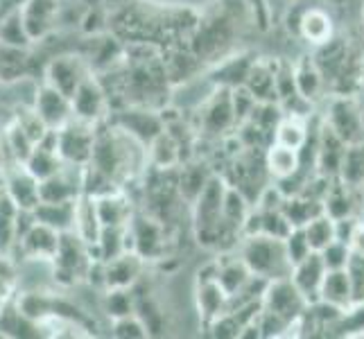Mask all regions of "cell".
<instances>
[{
    "label": "cell",
    "mask_w": 364,
    "mask_h": 339,
    "mask_svg": "<svg viewBox=\"0 0 364 339\" xmlns=\"http://www.w3.org/2000/svg\"><path fill=\"white\" fill-rule=\"evenodd\" d=\"M93 260H95L93 247L89 242H84L75 231H66L61 233L59 251L50 265H53L55 281L64 287H70L86 279Z\"/></svg>",
    "instance_id": "cell-7"
},
{
    "label": "cell",
    "mask_w": 364,
    "mask_h": 339,
    "mask_svg": "<svg viewBox=\"0 0 364 339\" xmlns=\"http://www.w3.org/2000/svg\"><path fill=\"white\" fill-rule=\"evenodd\" d=\"M213 174L215 172H213L208 166H204V163H188L186 161V166H181V170L177 172V188L188 206H193L197 202V197L204 193V188L208 185Z\"/></svg>",
    "instance_id": "cell-31"
},
{
    "label": "cell",
    "mask_w": 364,
    "mask_h": 339,
    "mask_svg": "<svg viewBox=\"0 0 364 339\" xmlns=\"http://www.w3.org/2000/svg\"><path fill=\"white\" fill-rule=\"evenodd\" d=\"M34 109L36 113L43 118V122L50 129H59L73 118V102L70 97L64 95L61 91H57L55 86H50L48 82H43L39 86L34 97Z\"/></svg>",
    "instance_id": "cell-20"
},
{
    "label": "cell",
    "mask_w": 364,
    "mask_h": 339,
    "mask_svg": "<svg viewBox=\"0 0 364 339\" xmlns=\"http://www.w3.org/2000/svg\"><path fill=\"white\" fill-rule=\"evenodd\" d=\"M143 267H145V260L138 254H132V251L105 262V290L134 287L143 279Z\"/></svg>",
    "instance_id": "cell-26"
},
{
    "label": "cell",
    "mask_w": 364,
    "mask_h": 339,
    "mask_svg": "<svg viewBox=\"0 0 364 339\" xmlns=\"http://www.w3.org/2000/svg\"><path fill=\"white\" fill-rule=\"evenodd\" d=\"M70 102H73V116L84 122L100 124V122H105L111 113L109 95L95 72H91L89 77L80 84V89L75 91Z\"/></svg>",
    "instance_id": "cell-13"
},
{
    "label": "cell",
    "mask_w": 364,
    "mask_h": 339,
    "mask_svg": "<svg viewBox=\"0 0 364 339\" xmlns=\"http://www.w3.org/2000/svg\"><path fill=\"white\" fill-rule=\"evenodd\" d=\"M346 274L350 281V290H353V303H362L364 301V256L350 254Z\"/></svg>",
    "instance_id": "cell-55"
},
{
    "label": "cell",
    "mask_w": 364,
    "mask_h": 339,
    "mask_svg": "<svg viewBox=\"0 0 364 339\" xmlns=\"http://www.w3.org/2000/svg\"><path fill=\"white\" fill-rule=\"evenodd\" d=\"M348 247H350V251H353V254H358V256H364V222H362V220L358 222V226H355L353 235H350V242H348Z\"/></svg>",
    "instance_id": "cell-56"
},
{
    "label": "cell",
    "mask_w": 364,
    "mask_h": 339,
    "mask_svg": "<svg viewBox=\"0 0 364 339\" xmlns=\"http://www.w3.org/2000/svg\"><path fill=\"white\" fill-rule=\"evenodd\" d=\"M93 72L89 59L82 55H59L48 61L46 66V82L55 86L57 91L73 97L80 84Z\"/></svg>",
    "instance_id": "cell-14"
},
{
    "label": "cell",
    "mask_w": 364,
    "mask_h": 339,
    "mask_svg": "<svg viewBox=\"0 0 364 339\" xmlns=\"http://www.w3.org/2000/svg\"><path fill=\"white\" fill-rule=\"evenodd\" d=\"M109 30L122 36L124 43H152L168 48L191 39L199 14L188 7H172L147 3V0H127L111 3L107 0Z\"/></svg>",
    "instance_id": "cell-1"
},
{
    "label": "cell",
    "mask_w": 364,
    "mask_h": 339,
    "mask_svg": "<svg viewBox=\"0 0 364 339\" xmlns=\"http://www.w3.org/2000/svg\"><path fill=\"white\" fill-rule=\"evenodd\" d=\"M308 118H294V116H285L279 127L274 131V143L292 147V149H301L308 141V131L310 127L306 124Z\"/></svg>",
    "instance_id": "cell-42"
},
{
    "label": "cell",
    "mask_w": 364,
    "mask_h": 339,
    "mask_svg": "<svg viewBox=\"0 0 364 339\" xmlns=\"http://www.w3.org/2000/svg\"><path fill=\"white\" fill-rule=\"evenodd\" d=\"M3 181H5V195L14 202L18 208L34 210L41 202L39 195V179L28 170L25 163L7 161L3 168Z\"/></svg>",
    "instance_id": "cell-15"
},
{
    "label": "cell",
    "mask_w": 364,
    "mask_h": 339,
    "mask_svg": "<svg viewBox=\"0 0 364 339\" xmlns=\"http://www.w3.org/2000/svg\"><path fill=\"white\" fill-rule=\"evenodd\" d=\"M97 124L70 118L64 127L57 129V152L70 166H89L93 156Z\"/></svg>",
    "instance_id": "cell-10"
},
{
    "label": "cell",
    "mask_w": 364,
    "mask_h": 339,
    "mask_svg": "<svg viewBox=\"0 0 364 339\" xmlns=\"http://www.w3.org/2000/svg\"><path fill=\"white\" fill-rule=\"evenodd\" d=\"M294 34H299L301 39H306L312 48H317L321 43H326L328 39L335 36V25H333V16L321 7H306L301 11V16L294 23Z\"/></svg>",
    "instance_id": "cell-22"
},
{
    "label": "cell",
    "mask_w": 364,
    "mask_h": 339,
    "mask_svg": "<svg viewBox=\"0 0 364 339\" xmlns=\"http://www.w3.org/2000/svg\"><path fill=\"white\" fill-rule=\"evenodd\" d=\"M5 306H7V296H3V294H0V312L5 310Z\"/></svg>",
    "instance_id": "cell-59"
},
{
    "label": "cell",
    "mask_w": 364,
    "mask_h": 339,
    "mask_svg": "<svg viewBox=\"0 0 364 339\" xmlns=\"http://www.w3.org/2000/svg\"><path fill=\"white\" fill-rule=\"evenodd\" d=\"M362 202V190L348 188L340 179H333L328 190L323 195V212L333 220H344V217H358Z\"/></svg>",
    "instance_id": "cell-23"
},
{
    "label": "cell",
    "mask_w": 364,
    "mask_h": 339,
    "mask_svg": "<svg viewBox=\"0 0 364 339\" xmlns=\"http://www.w3.org/2000/svg\"><path fill=\"white\" fill-rule=\"evenodd\" d=\"M326 262L321 258L319 251H312L310 256H306L301 262L292 267V283L299 287V292L306 296L308 303L312 301H319V290H321V283L326 279Z\"/></svg>",
    "instance_id": "cell-21"
},
{
    "label": "cell",
    "mask_w": 364,
    "mask_h": 339,
    "mask_svg": "<svg viewBox=\"0 0 364 339\" xmlns=\"http://www.w3.org/2000/svg\"><path fill=\"white\" fill-rule=\"evenodd\" d=\"M265 163H267V170L272 174V179L281 181V179L292 177V174L299 170L301 156H299V149L285 147V145H279V143H272L265 149Z\"/></svg>",
    "instance_id": "cell-36"
},
{
    "label": "cell",
    "mask_w": 364,
    "mask_h": 339,
    "mask_svg": "<svg viewBox=\"0 0 364 339\" xmlns=\"http://www.w3.org/2000/svg\"><path fill=\"white\" fill-rule=\"evenodd\" d=\"M14 122L21 124V129L28 134L34 143H41L46 138V134L50 131V127L43 122V118L39 116V113H36L34 107L32 109H18V113L14 116Z\"/></svg>",
    "instance_id": "cell-50"
},
{
    "label": "cell",
    "mask_w": 364,
    "mask_h": 339,
    "mask_svg": "<svg viewBox=\"0 0 364 339\" xmlns=\"http://www.w3.org/2000/svg\"><path fill=\"white\" fill-rule=\"evenodd\" d=\"M285 251H287V258H290L292 265H296V262H301L306 256L312 254L304 226H294V229L287 233V237H285Z\"/></svg>",
    "instance_id": "cell-52"
},
{
    "label": "cell",
    "mask_w": 364,
    "mask_h": 339,
    "mask_svg": "<svg viewBox=\"0 0 364 339\" xmlns=\"http://www.w3.org/2000/svg\"><path fill=\"white\" fill-rule=\"evenodd\" d=\"M77 199H73V202H39V206L34 208L36 222H43V224L53 226V229H57L61 233L73 231L75 229Z\"/></svg>",
    "instance_id": "cell-33"
},
{
    "label": "cell",
    "mask_w": 364,
    "mask_h": 339,
    "mask_svg": "<svg viewBox=\"0 0 364 339\" xmlns=\"http://www.w3.org/2000/svg\"><path fill=\"white\" fill-rule=\"evenodd\" d=\"M161 57H163V68H166V75L172 86H179L188 80L197 77V75L206 68L204 61L191 50L188 41L163 48Z\"/></svg>",
    "instance_id": "cell-19"
},
{
    "label": "cell",
    "mask_w": 364,
    "mask_h": 339,
    "mask_svg": "<svg viewBox=\"0 0 364 339\" xmlns=\"http://www.w3.org/2000/svg\"><path fill=\"white\" fill-rule=\"evenodd\" d=\"M136 292V290H134ZM136 315L141 317L147 325L149 330V337L152 335H161L163 330L168 328L166 323V312L161 310V306L156 303V301L152 296H143V294H136Z\"/></svg>",
    "instance_id": "cell-46"
},
{
    "label": "cell",
    "mask_w": 364,
    "mask_h": 339,
    "mask_svg": "<svg viewBox=\"0 0 364 339\" xmlns=\"http://www.w3.org/2000/svg\"><path fill=\"white\" fill-rule=\"evenodd\" d=\"M362 202H364V185H362Z\"/></svg>",
    "instance_id": "cell-61"
},
{
    "label": "cell",
    "mask_w": 364,
    "mask_h": 339,
    "mask_svg": "<svg viewBox=\"0 0 364 339\" xmlns=\"http://www.w3.org/2000/svg\"><path fill=\"white\" fill-rule=\"evenodd\" d=\"M323 262H326V269H346L348 260H350V247L342 240H333L326 249L319 251Z\"/></svg>",
    "instance_id": "cell-54"
},
{
    "label": "cell",
    "mask_w": 364,
    "mask_h": 339,
    "mask_svg": "<svg viewBox=\"0 0 364 339\" xmlns=\"http://www.w3.org/2000/svg\"><path fill=\"white\" fill-rule=\"evenodd\" d=\"M337 179H340L342 183H346L348 188L362 190V185H364V143L346 147V154H344Z\"/></svg>",
    "instance_id": "cell-41"
},
{
    "label": "cell",
    "mask_w": 364,
    "mask_h": 339,
    "mask_svg": "<svg viewBox=\"0 0 364 339\" xmlns=\"http://www.w3.org/2000/svg\"><path fill=\"white\" fill-rule=\"evenodd\" d=\"M245 86L256 95L258 102H276V59H256Z\"/></svg>",
    "instance_id": "cell-30"
},
{
    "label": "cell",
    "mask_w": 364,
    "mask_h": 339,
    "mask_svg": "<svg viewBox=\"0 0 364 339\" xmlns=\"http://www.w3.org/2000/svg\"><path fill=\"white\" fill-rule=\"evenodd\" d=\"M18 210L21 208L11 202L7 195L0 197V256H5V258H11V251L18 244V237H16Z\"/></svg>",
    "instance_id": "cell-40"
},
{
    "label": "cell",
    "mask_w": 364,
    "mask_h": 339,
    "mask_svg": "<svg viewBox=\"0 0 364 339\" xmlns=\"http://www.w3.org/2000/svg\"><path fill=\"white\" fill-rule=\"evenodd\" d=\"M331 95H358L364 89V36L360 41L335 34L312 50Z\"/></svg>",
    "instance_id": "cell-3"
},
{
    "label": "cell",
    "mask_w": 364,
    "mask_h": 339,
    "mask_svg": "<svg viewBox=\"0 0 364 339\" xmlns=\"http://www.w3.org/2000/svg\"><path fill=\"white\" fill-rule=\"evenodd\" d=\"M61 244V231L53 229L43 222H36L32 229L21 237L18 251L23 258L36 262H53Z\"/></svg>",
    "instance_id": "cell-17"
},
{
    "label": "cell",
    "mask_w": 364,
    "mask_h": 339,
    "mask_svg": "<svg viewBox=\"0 0 364 339\" xmlns=\"http://www.w3.org/2000/svg\"><path fill=\"white\" fill-rule=\"evenodd\" d=\"M319 301L328 306H335L340 310H346L353 306V290L346 269H328L319 290Z\"/></svg>",
    "instance_id": "cell-32"
},
{
    "label": "cell",
    "mask_w": 364,
    "mask_h": 339,
    "mask_svg": "<svg viewBox=\"0 0 364 339\" xmlns=\"http://www.w3.org/2000/svg\"><path fill=\"white\" fill-rule=\"evenodd\" d=\"M262 308H267L276 312L279 317H283L285 321L294 323L308 308V301L299 292V287L292 283V279H279V281H269L265 294H262Z\"/></svg>",
    "instance_id": "cell-16"
},
{
    "label": "cell",
    "mask_w": 364,
    "mask_h": 339,
    "mask_svg": "<svg viewBox=\"0 0 364 339\" xmlns=\"http://www.w3.org/2000/svg\"><path fill=\"white\" fill-rule=\"evenodd\" d=\"M358 102H360V109H362V118H364V89L358 93Z\"/></svg>",
    "instance_id": "cell-58"
},
{
    "label": "cell",
    "mask_w": 364,
    "mask_h": 339,
    "mask_svg": "<svg viewBox=\"0 0 364 339\" xmlns=\"http://www.w3.org/2000/svg\"><path fill=\"white\" fill-rule=\"evenodd\" d=\"M34 43L25 28V21L21 14V7H14L5 11L0 16V45H9V48H28Z\"/></svg>",
    "instance_id": "cell-39"
},
{
    "label": "cell",
    "mask_w": 364,
    "mask_h": 339,
    "mask_svg": "<svg viewBox=\"0 0 364 339\" xmlns=\"http://www.w3.org/2000/svg\"><path fill=\"white\" fill-rule=\"evenodd\" d=\"M237 127L231 89L227 86H213V93L202 102L199 109V131L206 138H220Z\"/></svg>",
    "instance_id": "cell-11"
},
{
    "label": "cell",
    "mask_w": 364,
    "mask_h": 339,
    "mask_svg": "<svg viewBox=\"0 0 364 339\" xmlns=\"http://www.w3.org/2000/svg\"><path fill=\"white\" fill-rule=\"evenodd\" d=\"M127 251L145 262L163 258L168 251V226L149 212H134L127 224Z\"/></svg>",
    "instance_id": "cell-8"
},
{
    "label": "cell",
    "mask_w": 364,
    "mask_h": 339,
    "mask_svg": "<svg viewBox=\"0 0 364 339\" xmlns=\"http://www.w3.org/2000/svg\"><path fill=\"white\" fill-rule=\"evenodd\" d=\"M224 195H227V181L222 174H213L204 193L197 197L193 208V231L197 242L206 249L229 251L237 247V237L227 222H224Z\"/></svg>",
    "instance_id": "cell-4"
},
{
    "label": "cell",
    "mask_w": 364,
    "mask_h": 339,
    "mask_svg": "<svg viewBox=\"0 0 364 339\" xmlns=\"http://www.w3.org/2000/svg\"><path fill=\"white\" fill-rule=\"evenodd\" d=\"M25 70H28V55H25V48L0 45V80L3 82L18 80Z\"/></svg>",
    "instance_id": "cell-47"
},
{
    "label": "cell",
    "mask_w": 364,
    "mask_h": 339,
    "mask_svg": "<svg viewBox=\"0 0 364 339\" xmlns=\"http://www.w3.org/2000/svg\"><path fill=\"white\" fill-rule=\"evenodd\" d=\"M254 323L258 325L260 337H283V335H287V330H292L290 321H285L283 317H279L276 312H272L267 308H260Z\"/></svg>",
    "instance_id": "cell-49"
},
{
    "label": "cell",
    "mask_w": 364,
    "mask_h": 339,
    "mask_svg": "<svg viewBox=\"0 0 364 339\" xmlns=\"http://www.w3.org/2000/svg\"><path fill=\"white\" fill-rule=\"evenodd\" d=\"M97 260H114L127 254V226H102L97 242L91 244Z\"/></svg>",
    "instance_id": "cell-38"
},
{
    "label": "cell",
    "mask_w": 364,
    "mask_h": 339,
    "mask_svg": "<svg viewBox=\"0 0 364 339\" xmlns=\"http://www.w3.org/2000/svg\"><path fill=\"white\" fill-rule=\"evenodd\" d=\"M231 97H233V111H235V120L237 124H242L251 118V113L256 111L258 99L251 93L247 86H237V89H231Z\"/></svg>",
    "instance_id": "cell-53"
},
{
    "label": "cell",
    "mask_w": 364,
    "mask_h": 339,
    "mask_svg": "<svg viewBox=\"0 0 364 339\" xmlns=\"http://www.w3.org/2000/svg\"><path fill=\"white\" fill-rule=\"evenodd\" d=\"M237 254L247 262L251 274L262 276L267 281L290 279L292 262L287 258L285 240L274 235H242L237 242Z\"/></svg>",
    "instance_id": "cell-5"
},
{
    "label": "cell",
    "mask_w": 364,
    "mask_h": 339,
    "mask_svg": "<svg viewBox=\"0 0 364 339\" xmlns=\"http://www.w3.org/2000/svg\"><path fill=\"white\" fill-rule=\"evenodd\" d=\"M304 231H306V237H308L312 251H321V249L328 247L333 240H337L335 220L326 215V212H321V215H317L315 220H310L304 226Z\"/></svg>",
    "instance_id": "cell-45"
},
{
    "label": "cell",
    "mask_w": 364,
    "mask_h": 339,
    "mask_svg": "<svg viewBox=\"0 0 364 339\" xmlns=\"http://www.w3.org/2000/svg\"><path fill=\"white\" fill-rule=\"evenodd\" d=\"M5 163H7V158H5V145H3V141H0V170L5 168Z\"/></svg>",
    "instance_id": "cell-57"
},
{
    "label": "cell",
    "mask_w": 364,
    "mask_h": 339,
    "mask_svg": "<svg viewBox=\"0 0 364 339\" xmlns=\"http://www.w3.org/2000/svg\"><path fill=\"white\" fill-rule=\"evenodd\" d=\"M364 335V301L353 303L342 312V317L333 325L331 337H362Z\"/></svg>",
    "instance_id": "cell-48"
},
{
    "label": "cell",
    "mask_w": 364,
    "mask_h": 339,
    "mask_svg": "<svg viewBox=\"0 0 364 339\" xmlns=\"http://www.w3.org/2000/svg\"><path fill=\"white\" fill-rule=\"evenodd\" d=\"M294 80H296V89L310 102H317L319 97L328 93L323 82V75L319 72L315 59L312 55H304L294 61Z\"/></svg>",
    "instance_id": "cell-29"
},
{
    "label": "cell",
    "mask_w": 364,
    "mask_h": 339,
    "mask_svg": "<svg viewBox=\"0 0 364 339\" xmlns=\"http://www.w3.org/2000/svg\"><path fill=\"white\" fill-rule=\"evenodd\" d=\"M283 212L287 222L294 226H306L310 220H315L317 215L323 212V202L317 197L310 195H294V197H285L283 199Z\"/></svg>",
    "instance_id": "cell-37"
},
{
    "label": "cell",
    "mask_w": 364,
    "mask_h": 339,
    "mask_svg": "<svg viewBox=\"0 0 364 339\" xmlns=\"http://www.w3.org/2000/svg\"><path fill=\"white\" fill-rule=\"evenodd\" d=\"M21 14L32 41H41L57 28L61 0H23Z\"/></svg>",
    "instance_id": "cell-18"
},
{
    "label": "cell",
    "mask_w": 364,
    "mask_h": 339,
    "mask_svg": "<svg viewBox=\"0 0 364 339\" xmlns=\"http://www.w3.org/2000/svg\"><path fill=\"white\" fill-rule=\"evenodd\" d=\"M215 279L222 285V290L229 296H233L235 292H240L245 283L251 279V269L240 258V254H222L215 260Z\"/></svg>",
    "instance_id": "cell-28"
},
{
    "label": "cell",
    "mask_w": 364,
    "mask_h": 339,
    "mask_svg": "<svg viewBox=\"0 0 364 339\" xmlns=\"http://www.w3.org/2000/svg\"><path fill=\"white\" fill-rule=\"evenodd\" d=\"M258 57L251 53H233L227 59L218 61L215 66L210 68L208 80L213 86H227V89H237V86H245L247 75L254 66V61Z\"/></svg>",
    "instance_id": "cell-24"
},
{
    "label": "cell",
    "mask_w": 364,
    "mask_h": 339,
    "mask_svg": "<svg viewBox=\"0 0 364 339\" xmlns=\"http://www.w3.org/2000/svg\"><path fill=\"white\" fill-rule=\"evenodd\" d=\"M3 145H5V152L9 154V161H18V163L28 161L30 154L34 152V147H36V143L21 129V124L14 120H11V124L3 134Z\"/></svg>",
    "instance_id": "cell-43"
},
{
    "label": "cell",
    "mask_w": 364,
    "mask_h": 339,
    "mask_svg": "<svg viewBox=\"0 0 364 339\" xmlns=\"http://www.w3.org/2000/svg\"><path fill=\"white\" fill-rule=\"evenodd\" d=\"M262 0H218V5L199 14V21L188 39L193 53L204 61V66H215L218 61L235 53L237 39H242L249 25L265 28V18L258 16Z\"/></svg>",
    "instance_id": "cell-2"
},
{
    "label": "cell",
    "mask_w": 364,
    "mask_h": 339,
    "mask_svg": "<svg viewBox=\"0 0 364 339\" xmlns=\"http://www.w3.org/2000/svg\"><path fill=\"white\" fill-rule=\"evenodd\" d=\"M111 335L118 337V339H143V337H149V330H147L145 321L134 312V315L114 319V325H111Z\"/></svg>",
    "instance_id": "cell-51"
},
{
    "label": "cell",
    "mask_w": 364,
    "mask_h": 339,
    "mask_svg": "<svg viewBox=\"0 0 364 339\" xmlns=\"http://www.w3.org/2000/svg\"><path fill=\"white\" fill-rule=\"evenodd\" d=\"M75 233H77L84 242L95 244L100 231H102V222L97 215V204L95 197L91 195H80L77 199V210H75Z\"/></svg>",
    "instance_id": "cell-35"
},
{
    "label": "cell",
    "mask_w": 364,
    "mask_h": 339,
    "mask_svg": "<svg viewBox=\"0 0 364 339\" xmlns=\"http://www.w3.org/2000/svg\"><path fill=\"white\" fill-rule=\"evenodd\" d=\"M97 204V215L102 226H127L134 217V204L127 197V193L122 190H114L107 193L102 197H95Z\"/></svg>",
    "instance_id": "cell-27"
},
{
    "label": "cell",
    "mask_w": 364,
    "mask_h": 339,
    "mask_svg": "<svg viewBox=\"0 0 364 339\" xmlns=\"http://www.w3.org/2000/svg\"><path fill=\"white\" fill-rule=\"evenodd\" d=\"M111 124H116L122 131H127L129 136H134L136 141H141L145 147H149V143L154 138L166 131V116L156 109H145V107H124L120 111H116L114 118H107Z\"/></svg>",
    "instance_id": "cell-12"
},
{
    "label": "cell",
    "mask_w": 364,
    "mask_h": 339,
    "mask_svg": "<svg viewBox=\"0 0 364 339\" xmlns=\"http://www.w3.org/2000/svg\"><path fill=\"white\" fill-rule=\"evenodd\" d=\"M222 177L229 185L237 188L251 204H256L269 188V181H274L265 163V149L260 147H242V152L231 161L229 170L222 172Z\"/></svg>",
    "instance_id": "cell-6"
},
{
    "label": "cell",
    "mask_w": 364,
    "mask_h": 339,
    "mask_svg": "<svg viewBox=\"0 0 364 339\" xmlns=\"http://www.w3.org/2000/svg\"><path fill=\"white\" fill-rule=\"evenodd\" d=\"M362 36H364V9H362Z\"/></svg>",
    "instance_id": "cell-60"
},
{
    "label": "cell",
    "mask_w": 364,
    "mask_h": 339,
    "mask_svg": "<svg viewBox=\"0 0 364 339\" xmlns=\"http://www.w3.org/2000/svg\"><path fill=\"white\" fill-rule=\"evenodd\" d=\"M105 312L111 319H120L136 312V292L134 287H114V290H105L102 298Z\"/></svg>",
    "instance_id": "cell-44"
},
{
    "label": "cell",
    "mask_w": 364,
    "mask_h": 339,
    "mask_svg": "<svg viewBox=\"0 0 364 339\" xmlns=\"http://www.w3.org/2000/svg\"><path fill=\"white\" fill-rule=\"evenodd\" d=\"M346 143L337 136L328 124H321L319 134V147H317V174L326 179H337L342 168V161L346 154Z\"/></svg>",
    "instance_id": "cell-25"
},
{
    "label": "cell",
    "mask_w": 364,
    "mask_h": 339,
    "mask_svg": "<svg viewBox=\"0 0 364 339\" xmlns=\"http://www.w3.org/2000/svg\"><path fill=\"white\" fill-rule=\"evenodd\" d=\"M147 158L154 170H174L183 161L181 147L174 141V136L166 129L161 131L147 147Z\"/></svg>",
    "instance_id": "cell-34"
},
{
    "label": "cell",
    "mask_w": 364,
    "mask_h": 339,
    "mask_svg": "<svg viewBox=\"0 0 364 339\" xmlns=\"http://www.w3.org/2000/svg\"><path fill=\"white\" fill-rule=\"evenodd\" d=\"M323 122L342 138L346 145L364 143V118L358 95H331Z\"/></svg>",
    "instance_id": "cell-9"
}]
</instances>
